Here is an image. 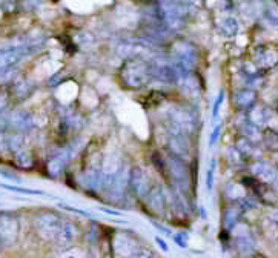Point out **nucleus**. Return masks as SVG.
Segmentation results:
<instances>
[{"label": "nucleus", "instance_id": "11", "mask_svg": "<svg viewBox=\"0 0 278 258\" xmlns=\"http://www.w3.org/2000/svg\"><path fill=\"white\" fill-rule=\"evenodd\" d=\"M129 188L139 197H146L148 191V177L141 167L134 166L129 172Z\"/></svg>", "mask_w": 278, "mask_h": 258}, {"label": "nucleus", "instance_id": "13", "mask_svg": "<svg viewBox=\"0 0 278 258\" xmlns=\"http://www.w3.org/2000/svg\"><path fill=\"white\" fill-rule=\"evenodd\" d=\"M272 119V111L266 105H254L247 112V121L257 128H266Z\"/></svg>", "mask_w": 278, "mask_h": 258}, {"label": "nucleus", "instance_id": "31", "mask_svg": "<svg viewBox=\"0 0 278 258\" xmlns=\"http://www.w3.org/2000/svg\"><path fill=\"white\" fill-rule=\"evenodd\" d=\"M221 128H223V124L218 123V124H215V128L212 129V134H211V140H209V145L214 146L215 143H217V140L220 138V134H221Z\"/></svg>", "mask_w": 278, "mask_h": 258}, {"label": "nucleus", "instance_id": "17", "mask_svg": "<svg viewBox=\"0 0 278 258\" xmlns=\"http://www.w3.org/2000/svg\"><path fill=\"white\" fill-rule=\"evenodd\" d=\"M218 26H220L221 34H225L226 37H234L238 32V22L234 17H225V19H221Z\"/></svg>", "mask_w": 278, "mask_h": 258}, {"label": "nucleus", "instance_id": "39", "mask_svg": "<svg viewBox=\"0 0 278 258\" xmlns=\"http://www.w3.org/2000/svg\"><path fill=\"white\" fill-rule=\"evenodd\" d=\"M62 208L66 209V211H71V212H77V213H82V215H89V212L86 211H82V209H77V208H71V206H65V204H62Z\"/></svg>", "mask_w": 278, "mask_h": 258}, {"label": "nucleus", "instance_id": "15", "mask_svg": "<svg viewBox=\"0 0 278 258\" xmlns=\"http://www.w3.org/2000/svg\"><path fill=\"white\" fill-rule=\"evenodd\" d=\"M250 171H252V174L257 177L258 182H262L264 184H272L278 177V169L264 163V162L254 163L252 166H250Z\"/></svg>", "mask_w": 278, "mask_h": 258}, {"label": "nucleus", "instance_id": "2", "mask_svg": "<svg viewBox=\"0 0 278 258\" xmlns=\"http://www.w3.org/2000/svg\"><path fill=\"white\" fill-rule=\"evenodd\" d=\"M34 226H35V232H37V235L42 240H45V242H52V240H56L59 230L63 226V221L54 212H42L35 217Z\"/></svg>", "mask_w": 278, "mask_h": 258}, {"label": "nucleus", "instance_id": "37", "mask_svg": "<svg viewBox=\"0 0 278 258\" xmlns=\"http://www.w3.org/2000/svg\"><path fill=\"white\" fill-rule=\"evenodd\" d=\"M0 174H2L3 177H6V179H10V180H14V182H20V179H19V177H17L15 174H13V172H6V171H3V169H2V171H0Z\"/></svg>", "mask_w": 278, "mask_h": 258}, {"label": "nucleus", "instance_id": "10", "mask_svg": "<svg viewBox=\"0 0 278 258\" xmlns=\"http://www.w3.org/2000/svg\"><path fill=\"white\" fill-rule=\"evenodd\" d=\"M151 77L152 80H158L161 83L175 85L180 80V73L177 66L171 65H155L151 66Z\"/></svg>", "mask_w": 278, "mask_h": 258}, {"label": "nucleus", "instance_id": "28", "mask_svg": "<svg viewBox=\"0 0 278 258\" xmlns=\"http://www.w3.org/2000/svg\"><path fill=\"white\" fill-rule=\"evenodd\" d=\"M225 91H220V94H218V97H217V100H215V103H214V106H212V119L214 120H217V117H218V114H220V109H221V105H223V102H225Z\"/></svg>", "mask_w": 278, "mask_h": 258}, {"label": "nucleus", "instance_id": "27", "mask_svg": "<svg viewBox=\"0 0 278 258\" xmlns=\"http://www.w3.org/2000/svg\"><path fill=\"white\" fill-rule=\"evenodd\" d=\"M0 186L8 191H13V192H19V194H26V195H45V192L42 191H32V189H26V188H20V186H11V184H5V183H0Z\"/></svg>", "mask_w": 278, "mask_h": 258}, {"label": "nucleus", "instance_id": "22", "mask_svg": "<svg viewBox=\"0 0 278 258\" xmlns=\"http://www.w3.org/2000/svg\"><path fill=\"white\" fill-rule=\"evenodd\" d=\"M237 151L243 155V157H252L254 152H255V143L254 141H250L249 138H240L237 141Z\"/></svg>", "mask_w": 278, "mask_h": 258}, {"label": "nucleus", "instance_id": "9", "mask_svg": "<svg viewBox=\"0 0 278 258\" xmlns=\"http://www.w3.org/2000/svg\"><path fill=\"white\" fill-rule=\"evenodd\" d=\"M34 117L23 109H15L10 114V117H6V126L13 129L14 132H23L32 128Z\"/></svg>", "mask_w": 278, "mask_h": 258}, {"label": "nucleus", "instance_id": "29", "mask_svg": "<svg viewBox=\"0 0 278 258\" xmlns=\"http://www.w3.org/2000/svg\"><path fill=\"white\" fill-rule=\"evenodd\" d=\"M129 258H155V252L152 249H145V247H140L139 251L134 254Z\"/></svg>", "mask_w": 278, "mask_h": 258}, {"label": "nucleus", "instance_id": "20", "mask_svg": "<svg viewBox=\"0 0 278 258\" xmlns=\"http://www.w3.org/2000/svg\"><path fill=\"white\" fill-rule=\"evenodd\" d=\"M15 163L22 169H31L34 166V157L28 149H20L19 152H15Z\"/></svg>", "mask_w": 278, "mask_h": 258}, {"label": "nucleus", "instance_id": "24", "mask_svg": "<svg viewBox=\"0 0 278 258\" xmlns=\"http://www.w3.org/2000/svg\"><path fill=\"white\" fill-rule=\"evenodd\" d=\"M119 169H120V163L119 160L109 155V158L105 160L103 163V174H119Z\"/></svg>", "mask_w": 278, "mask_h": 258}, {"label": "nucleus", "instance_id": "1", "mask_svg": "<svg viewBox=\"0 0 278 258\" xmlns=\"http://www.w3.org/2000/svg\"><path fill=\"white\" fill-rule=\"evenodd\" d=\"M120 80L129 90H139L152 80L151 66L140 57H131L120 69Z\"/></svg>", "mask_w": 278, "mask_h": 258}, {"label": "nucleus", "instance_id": "25", "mask_svg": "<svg viewBox=\"0 0 278 258\" xmlns=\"http://www.w3.org/2000/svg\"><path fill=\"white\" fill-rule=\"evenodd\" d=\"M237 211H234V209H228V211H225V217H223V225H225V229H228V230H232L234 229V226H235V221H237Z\"/></svg>", "mask_w": 278, "mask_h": 258}, {"label": "nucleus", "instance_id": "33", "mask_svg": "<svg viewBox=\"0 0 278 258\" xmlns=\"http://www.w3.org/2000/svg\"><path fill=\"white\" fill-rule=\"evenodd\" d=\"M267 15H269V19H271V20L278 22V6L277 5L267 6Z\"/></svg>", "mask_w": 278, "mask_h": 258}, {"label": "nucleus", "instance_id": "38", "mask_svg": "<svg viewBox=\"0 0 278 258\" xmlns=\"http://www.w3.org/2000/svg\"><path fill=\"white\" fill-rule=\"evenodd\" d=\"M102 212H105V213H108V215H115V217H120L122 213L119 212V211H114V209H109V208H98Z\"/></svg>", "mask_w": 278, "mask_h": 258}, {"label": "nucleus", "instance_id": "16", "mask_svg": "<svg viewBox=\"0 0 278 258\" xmlns=\"http://www.w3.org/2000/svg\"><path fill=\"white\" fill-rule=\"evenodd\" d=\"M257 97H258V94L255 90H249V88H246V90H241L235 94L234 103L238 109H250L257 103Z\"/></svg>", "mask_w": 278, "mask_h": 258}, {"label": "nucleus", "instance_id": "7", "mask_svg": "<svg viewBox=\"0 0 278 258\" xmlns=\"http://www.w3.org/2000/svg\"><path fill=\"white\" fill-rule=\"evenodd\" d=\"M146 206L148 209L157 217H165L166 215V208H168V198L165 191L157 186V188H152L146 194Z\"/></svg>", "mask_w": 278, "mask_h": 258}, {"label": "nucleus", "instance_id": "40", "mask_svg": "<svg viewBox=\"0 0 278 258\" xmlns=\"http://www.w3.org/2000/svg\"><path fill=\"white\" fill-rule=\"evenodd\" d=\"M241 203H249V200H245V198H243V200H241ZM241 206H243L245 209H249V208H254V206H252V204H241Z\"/></svg>", "mask_w": 278, "mask_h": 258}, {"label": "nucleus", "instance_id": "41", "mask_svg": "<svg viewBox=\"0 0 278 258\" xmlns=\"http://www.w3.org/2000/svg\"><path fill=\"white\" fill-rule=\"evenodd\" d=\"M275 162H277V166H278V155H275Z\"/></svg>", "mask_w": 278, "mask_h": 258}, {"label": "nucleus", "instance_id": "43", "mask_svg": "<svg viewBox=\"0 0 278 258\" xmlns=\"http://www.w3.org/2000/svg\"><path fill=\"white\" fill-rule=\"evenodd\" d=\"M277 69H278V68H277Z\"/></svg>", "mask_w": 278, "mask_h": 258}, {"label": "nucleus", "instance_id": "21", "mask_svg": "<svg viewBox=\"0 0 278 258\" xmlns=\"http://www.w3.org/2000/svg\"><path fill=\"white\" fill-rule=\"evenodd\" d=\"M243 134L246 138H249L250 141H254V143H258V141H263V132L260 128L254 126L252 123H246L245 126H243Z\"/></svg>", "mask_w": 278, "mask_h": 258}, {"label": "nucleus", "instance_id": "23", "mask_svg": "<svg viewBox=\"0 0 278 258\" xmlns=\"http://www.w3.org/2000/svg\"><path fill=\"white\" fill-rule=\"evenodd\" d=\"M6 141H8V149L13 151V152H19L20 149H23V136L22 132H14L11 136L6 137Z\"/></svg>", "mask_w": 278, "mask_h": 258}, {"label": "nucleus", "instance_id": "42", "mask_svg": "<svg viewBox=\"0 0 278 258\" xmlns=\"http://www.w3.org/2000/svg\"><path fill=\"white\" fill-rule=\"evenodd\" d=\"M0 246H2V244H0Z\"/></svg>", "mask_w": 278, "mask_h": 258}, {"label": "nucleus", "instance_id": "35", "mask_svg": "<svg viewBox=\"0 0 278 258\" xmlns=\"http://www.w3.org/2000/svg\"><path fill=\"white\" fill-rule=\"evenodd\" d=\"M152 226H154L157 230H160V232L163 234V235H168V237H171V235H172V234H171V230L166 229L165 226H161L160 223H157V221H152Z\"/></svg>", "mask_w": 278, "mask_h": 258}, {"label": "nucleus", "instance_id": "30", "mask_svg": "<svg viewBox=\"0 0 278 258\" xmlns=\"http://www.w3.org/2000/svg\"><path fill=\"white\" fill-rule=\"evenodd\" d=\"M172 238H174V243L178 246V247H182V249H186L187 247V234H185V232H180V234H175V235H172Z\"/></svg>", "mask_w": 278, "mask_h": 258}, {"label": "nucleus", "instance_id": "14", "mask_svg": "<svg viewBox=\"0 0 278 258\" xmlns=\"http://www.w3.org/2000/svg\"><path fill=\"white\" fill-rule=\"evenodd\" d=\"M255 63L264 69L278 66V51L272 46H258L255 51Z\"/></svg>", "mask_w": 278, "mask_h": 258}, {"label": "nucleus", "instance_id": "6", "mask_svg": "<svg viewBox=\"0 0 278 258\" xmlns=\"http://www.w3.org/2000/svg\"><path fill=\"white\" fill-rule=\"evenodd\" d=\"M169 120L180 126L189 136L195 131V115L185 106H174L169 109Z\"/></svg>", "mask_w": 278, "mask_h": 258}, {"label": "nucleus", "instance_id": "18", "mask_svg": "<svg viewBox=\"0 0 278 258\" xmlns=\"http://www.w3.org/2000/svg\"><path fill=\"white\" fill-rule=\"evenodd\" d=\"M152 160V165L155 166L157 171L165 177L166 180H171V174H169V166H168V160L163 158V155H161L160 152H154L151 157Z\"/></svg>", "mask_w": 278, "mask_h": 258}, {"label": "nucleus", "instance_id": "19", "mask_svg": "<svg viewBox=\"0 0 278 258\" xmlns=\"http://www.w3.org/2000/svg\"><path fill=\"white\" fill-rule=\"evenodd\" d=\"M68 162V157L66 154H60L57 157H54L51 162L48 163V171L52 177H57L62 171H63V167Z\"/></svg>", "mask_w": 278, "mask_h": 258}, {"label": "nucleus", "instance_id": "12", "mask_svg": "<svg viewBox=\"0 0 278 258\" xmlns=\"http://www.w3.org/2000/svg\"><path fill=\"white\" fill-rule=\"evenodd\" d=\"M77 235H78L77 226L74 223H71V221H63V226H62V229L59 230V234L54 242H56L59 249H69L76 243Z\"/></svg>", "mask_w": 278, "mask_h": 258}, {"label": "nucleus", "instance_id": "26", "mask_svg": "<svg viewBox=\"0 0 278 258\" xmlns=\"http://www.w3.org/2000/svg\"><path fill=\"white\" fill-rule=\"evenodd\" d=\"M215 167H217V160L212 158L211 160V166L206 171V188H208L209 192H212L214 189V175H215Z\"/></svg>", "mask_w": 278, "mask_h": 258}, {"label": "nucleus", "instance_id": "32", "mask_svg": "<svg viewBox=\"0 0 278 258\" xmlns=\"http://www.w3.org/2000/svg\"><path fill=\"white\" fill-rule=\"evenodd\" d=\"M62 258H85V254L80 251V249H74V251L65 252L62 255Z\"/></svg>", "mask_w": 278, "mask_h": 258}, {"label": "nucleus", "instance_id": "5", "mask_svg": "<svg viewBox=\"0 0 278 258\" xmlns=\"http://www.w3.org/2000/svg\"><path fill=\"white\" fill-rule=\"evenodd\" d=\"M140 247L141 244L139 243V240L128 232H119L114 238V251L120 258L132 257Z\"/></svg>", "mask_w": 278, "mask_h": 258}, {"label": "nucleus", "instance_id": "34", "mask_svg": "<svg viewBox=\"0 0 278 258\" xmlns=\"http://www.w3.org/2000/svg\"><path fill=\"white\" fill-rule=\"evenodd\" d=\"M8 102H10V94H6V92H0V111L6 108Z\"/></svg>", "mask_w": 278, "mask_h": 258}, {"label": "nucleus", "instance_id": "8", "mask_svg": "<svg viewBox=\"0 0 278 258\" xmlns=\"http://www.w3.org/2000/svg\"><path fill=\"white\" fill-rule=\"evenodd\" d=\"M243 226H234V244L241 255H250L255 252V242L249 229H241Z\"/></svg>", "mask_w": 278, "mask_h": 258}, {"label": "nucleus", "instance_id": "36", "mask_svg": "<svg viewBox=\"0 0 278 258\" xmlns=\"http://www.w3.org/2000/svg\"><path fill=\"white\" fill-rule=\"evenodd\" d=\"M155 243L158 244V247L161 249V251H163V252H168V244H166V242H165V240H163V237H155Z\"/></svg>", "mask_w": 278, "mask_h": 258}, {"label": "nucleus", "instance_id": "3", "mask_svg": "<svg viewBox=\"0 0 278 258\" xmlns=\"http://www.w3.org/2000/svg\"><path fill=\"white\" fill-rule=\"evenodd\" d=\"M168 166H169V174H171V180L175 186V189H178L180 192L189 191L191 172L185 160L171 152L168 157Z\"/></svg>", "mask_w": 278, "mask_h": 258}, {"label": "nucleus", "instance_id": "4", "mask_svg": "<svg viewBox=\"0 0 278 258\" xmlns=\"http://www.w3.org/2000/svg\"><path fill=\"white\" fill-rule=\"evenodd\" d=\"M20 221L11 212H0V244L3 247L14 246L19 240Z\"/></svg>", "mask_w": 278, "mask_h": 258}]
</instances>
